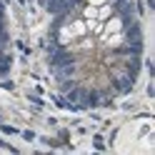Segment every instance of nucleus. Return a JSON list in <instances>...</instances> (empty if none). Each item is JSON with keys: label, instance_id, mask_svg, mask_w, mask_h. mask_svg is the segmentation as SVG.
I'll use <instances>...</instances> for the list:
<instances>
[{"label": "nucleus", "instance_id": "f257e3e1", "mask_svg": "<svg viewBox=\"0 0 155 155\" xmlns=\"http://www.w3.org/2000/svg\"><path fill=\"white\" fill-rule=\"evenodd\" d=\"M120 28H123V20H120V18H108L105 33H108V35H115V33H120Z\"/></svg>", "mask_w": 155, "mask_h": 155}, {"label": "nucleus", "instance_id": "20e7f679", "mask_svg": "<svg viewBox=\"0 0 155 155\" xmlns=\"http://www.w3.org/2000/svg\"><path fill=\"white\" fill-rule=\"evenodd\" d=\"M85 18H88V20H98V8L88 5V8H85Z\"/></svg>", "mask_w": 155, "mask_h": 155}, {"label": "nucleus", "instance_id": "f03ea898", "mask_svg": "<svg viewBox=\"0 0 155 155\" xmlns=\"http://www.w3.org/2000/svg\"><path fill=\"white\" fill-rule=\"evenodd\" d=\"M70 30H73V35L78 38V35H85V30H88V25H85L83 20H78V23H73V25H70Z\"/></svg>", "mask_w": 155, "mask_h": 155}, {"label": "nucleus", "instance_id": "423d86ee", "mask_svg": "<svg viewBox=\"0 0 155 155\" xmlns=\"http://www.w3.org/2000/svg\"><path fill=\"white\" fill-rule=\"evenodd\" d=\"M103 3H105V0H90V5H95V8H100Z\"/></svg>", "mask_w": 155, "mask_h": 155}, {"label": "nucleus", "instance_id": "7ed1b4c3", "mask_svg": "<svg viewBox=\"0 0 155 155\" xmlns=\"http://www.w3.org/2000/svg\"><path fill=\"white\" fill-rule=\"evenodd\" d=\"M108 18H110V5H100L98 8V20H108Z\"/></svg>", "mask_w": 155, "mask_h": 155}, {"label": "nucleus", "instance_id": "39448f33", "mask_svg": "<svg viewBox=\"0 0 155 155\" xmlns=\"http://www.w3.org/2000/svg\"><path fill=\"white\" fill-rule=\"evenodd\" d=\"M73 30H70V28H63V30H60V43H68V40H73Z\"/></svg>", "mask_w": 155, "mask_h": 155}]
</instances>
